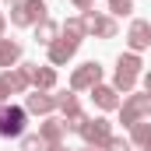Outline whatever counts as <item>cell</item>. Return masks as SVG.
I'll use <instances>...</instances> for the list:
<instances>
[{
    "label": "cell",
    "instance_id": "obj_1",
    "mask_svg": "<svg viewBox=\"0 0 151 151\" xmlns=\"http://www.w3.org/2000/svg\"><path fill=\"white\" fill-rule=\"evenodd\" d=\"M11 21L14 25H32V21H46V4L42 0H21L11 7Z\"/></svg>",
    "mask_w": 151,
    "mask_h": 151
},
{
    "label": "cell",
    "instance_id": "obj_2",
    "mask_svg": "<svg viewBox=\"0 0 151 151\" xmlns=\"http://www.w3.org/2000/svg\"><path fill=\"white\" fill-rule=\"evenodd\" d=\"M21 130H25V109L0 106V137H21Z\"/></svg>",
    "mask_w": 151,
    "mask_h": 151
},
{
    "label": "cell",
    "instance_id": "obj_3",
    "mask_svg": "<svg viewBox=\"0 0 151 151\" xmlns=\"http://www.w3.org/2000/svg\"><path fill=\"white\" fill-rule=\"evenodd\" d=\"M137 70H141V60H137L134 53L119 56V63H116V88H119V91H130L134 81H137Z\"/></svg>",
    "mask_w": 151,
    "mask_h": 151
},
{
    "label": "cell",
    "instance_id": "obj_4",
    "mask_svg": "<svg viewBox=\"0 0 151 151\" xmlns=\"http://www.w3.org/2000/svg\"><path fill=\"white\" fill-rule=\"evenodd\" d=\"M144 113H151V95H130L127 106H123V123L134 127V123H141Z\"/></svg>",
    "mask_w": 151,
    "mask_h": 151
},
{
    "label": "cell",
    "instance_id": "obj_5",
    "mask_svg": "<svg viewBox=\"0 0 151 151\" xmlns=\"http://www.w3.org/2000/svg\"><path fill=\"white\" fill-rule=\"evenodd\" d=\"M81 137H84L88 144H109V141H113L106 119H84V123H81Z\"/></svg>",
    "mask_w": 151,
    "mask_h": 151
},
{
    "label": "cell",
    "instance_id": "obj_6",
    "mask_svg": "<svg viewBox=\"0 0 151 151\" xmlns=\"http://www.w3.org/2000/svg\"><path fill=\"white\" fill-rule=\"evenodd\" d=\"M84 28L95 32V35H102V39H113V35H116V21H113V18L95 14V11H84Z\"/></svg>",
    "mask_w": 151,
    "mask_h": 151
},
{
    "label": "cell",
    "instance_id": "obj_7",
    "mask_svg": "<svg viewBox=\"0 0 151 151\" xmlns=\"http://www.w3.org/2000/svg\"><path fill=\"white\" fill-rule=\"evenodd\" d=\"M99 77H102V67H99V63H84L81 70H74L70 84H74V88H95Z\"/></svg>",
    "mask_w": 151,
    "mask_h": 151
},
{
    "label": "cell",
    "instance_id": "obj_8",
    "mask_svg": "<svg viewBox=\"0 0 151 151\" xmlns=\"http://www.w3.org/2000/svg\"><path fill=\"white\" fill-rule=\"evenodd\" d=\"M74 53H77L74 39H56V42H49V60H53V63H67Z\"/></svg>",
    "mask_w": 151,
    "mask_h": 151
},
{
    "label": "cell",
    "instance_id": "obj_9",
    "mask_svg": "<svg viewBox=\"0 0 151 151\" xmlns=\"http://www.w3.org/2000/svg\"><path fill=\"white\" fill-rule=\"evenodd\" d=\"M28 77H32V84L35 88H53L56 84V74H53V67H35V63H28Z\"/></svg>",
    "mask_w": 151,
    "mask_h": 151
},
{
    "label": "cell",
    "instance_id": "obj_10",
    "mask_svg": "<svg viewBox=\"0 0 151 151\" xmlns=\"http://www.w3.org/2000/svg\"><path fill=\"white\" fill-rule=\"evenodd\" d=\"M130 46H134V49L151 46V25L148 21H134V25H130Z\"/></svg>",
    "mask_w": 151,
    "mask_h": 151
},
{
    "label": "cell",
    "instance_id": "obj_11",
    "mask_svg": "<svg viewBox=\"0 0 151 151\" xmlns=\"http://www.w3.org/2000/svg\"><path fill=\"white\" fill-rule=\"evenodd\" d=\"M63 130H67L63 123H56V119H46V123H42V134H39V137H42V141H46V144L53 148V144H60Z\"/></svg>",
    "mask_w": 151,
    "mask_h": 151
},
{
    "label": "cell",
    "instance_id": "obj_12",
    "mask_svg": "<svg viewBox=\"0 0 151 151\" xmlns=\"http://www.w3.org/2000/svg\"><path fill=\"white\" fill-rule=\"evenodd\" d=\"M91 95H95V102H99L102 109H116V106H119L116 91H113V88H106V84H95V88H91Z\"/></svg>",
    "mask_w": 151,
    "mask_h": 151
},
{
    "label": "cell",
    "instance_id": "obj_13",
    "mask_svg": "<svg viewBox=\"0 0 151 151\" xmlns=\"http://www.w3.org/2000/svg\"><path fill=\"white\" fill-rule=\"evenodd\" d=\"M18 56H21V46L11 42V39H0V67H11Z\"/></svg>",
    "mask_w": 151,
    "mask_h": 151
},
{
    "label": "cell",
    "instance_id": "obj_14",
    "mask_svg": "<svg viewBox=\"0 0 151 151\" xmlns=\"http://www.w3.org/2000/svg\"><path fill=\"white\" fill-rule=\"evenodd\" d=\"M53 106H56V99H49V95H42V91L28 95V113H49Z\"/></svg>",
    "mask_w": 151,
    "mask_h": 151
},
{
    "label": "cell",
    "instance_id": "obj_15",
    "mask_svg": "<svg viewBox=\"0 0 151 151\" xmlns=\"http://www.w3.org/2000/svg\"><path fill=\"white\" fill-rule=\"evenodd\" d=\"M35 35H39V42H56V25H53V21H39Z\"/></svg>",
    "mask_w": 151,
    "mask_h": 151
},
{
    "label": "cell",
    "instance_id": "obj_16",
    "mask_svg": "<svg viewBox=\"0 0 151 151\" xmlns=\"http://www.w3.org/2000/svg\"><path fill=\"white\" fill-rule=\"evenodd\" d=\"M134 141L144 144V148L151 151V127H148V123H134Z\"/></svg>",
    "mask_w": 151,
    "mask_h": 151
},
{
    "label": "cell",
    "instance_id": "obj_17",
    "mask_svg": "<svg viewBox=\"0 0 151 151\" xmlns=\"http://www.w3.org/2000/svg\"><path fill=\"white\" fill-rule=\"evenodd\" d=\"M63 32H67V39H81L84 35V32H88V28H84V21H77V18H70V21H67V25H63Z\"/></svg>",
    "mask_w": 151,
    "mask_h": 151
},
{
    "label": "cell",
    "instance_id": "obj_18",
    "mask_svg": "<svg viewBox=\"0 0 151 151\" xmlns=\"http://www.w3.org/2000/svg\"><path fill=\"white\" fill-rule=\"evenodd\" d=\"M109 11L113 14H130L134 11V0H109Z\"/></svg>",
    "mask_w": 151,
    "mask_h": 151
},
{
    "label": "cell",
    "instance_id": "obj_19",
    "mask_svg": "<svg viewBox=\"0 0 151 151\" xmlns=\"http://www.w3.org/2000/svg\"><path fill=\"white\" fill-rule=\"evenodd\" d=\"M49 144L42 141V137H25V144H21V151H46Z\"/></svg>",
    "mask_w": 151,
    "mask_h": 151
},
{
    "label": "cell",
    "instance_id": "obj_20",
    "mask_svg": "<svg viewBox=\"0 0 151 151\" xmlns=\"http://www.w3.org/2000/svg\"><path fill=\"white\" fill-rule=\"evenodd\" d=\"M106 148H109V151H130V141H123V137H113Z\"/></svg>",
    "mask_w": 151,
    "mask_h": 151
},
{
    "label": "cell",
    "instance_id": "obj_21",
    "mask_svg": "<svg viewBox=\"0 0 151 151\" xmlns=\"http://www.w3.org/2000/svg\"><path fill=\"white\" fill-rule=\"evenodd\" d=\"M7 95H11V84H7V77L0 74V102H4V99H7Z\"/></svg>",
    "mask_w": 151,
    "mask_h": 151
},
{
    "label": "cell",
    "instance_id": "obj_22",
    "mask_svg": "<svg viewBox=\"0 0 151 151\" xmlns=\"http://www.w3.org/2000/svg\"><path fill=\"white\" fill-rule=\"evenodd\" d=\"M77 7H81V11H91V0H74Z\"/></svg>",
    "mask_w": 151,
    "mask_h": 151
},
{
    "label": "cell",
    "instance_id": "obj_23",
    "mask_svg": "<svg viewBox=\"0 0 151 151\" xmlns=\"http://www.w3.org/2000/svg\"><path fill=\"white\" fill-rule=\"evenodd\" d=\"M144 84H148V91H151V74H148V77H144Z\"/></svg>",
    "mask_w": 151,
    "mask_h": 151
},
{
    "label": "cell",
    "instance_id": "obj_24",
    "mask_svg": "<svg viewBox=\"0 0 151 151\" xmlns=\"http://www.w3.org/2000/svg\"><path fill=\"white\" fill-rule=\"evenodd\" d=\"M0 32H4V14H0Z\"/></svg>",
    "mask_w": 151,
    "mask_h": 151
}]
</instances>
